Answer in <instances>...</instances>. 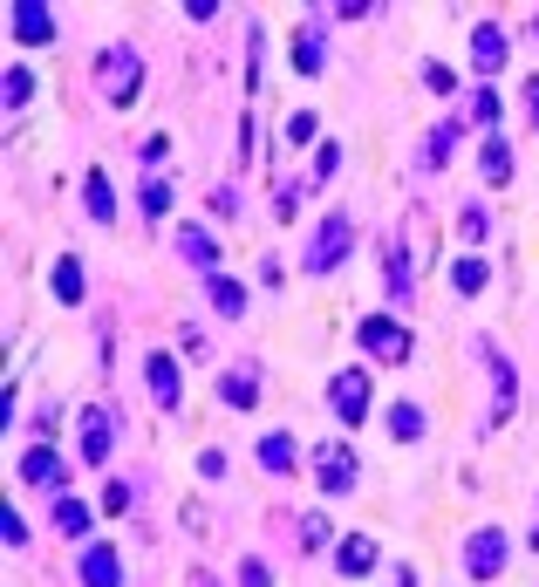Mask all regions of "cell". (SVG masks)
Listing matches in <instances>:
<instances>
[{
  "mask_svg": "<svg viewBox=\"0 0 539 587\" xmlns=\"http://www.w3.org/2000/svg\"><path fill=\"white\" fill-rule=\"evenodd\" d=\"M294 458H301V451H294V437H287V431H267V437H260V471L294 478Z\"/></svg>",
  "mask_w": 539,
  "mask_h": 587,
  "instance_id": "e0dca14e",
  "label": "cell"
},
{
  "mask_svg": "<svg viewBox=\"0 0 539 587\" xmlns=\"http://www.w3.org/2000/svg\"><path fill=\"white\" fill-rule=\"evenodd\" d=\"M82 587H123V560H116V547H82Z\"/></svg>",
  "mask_w": 539,
  "mask_h": 587,
  "instance_id": "2e32d148",
  "label": "cell"
},
{
  "mask_svg": "<svg viewBox=\"0 0 539 587\" xmlns=\"http://www.w3.org/2000/svg\"><path fill=\"white\" fill-rule=\"evenodd\" d=\"M458 233L471 239V246H478V239L492 233V212H485V205H464V212H458Z\"/></svg>",
  "mask_w": 539,
  "mask_h": 587,
  "instance_id": "83f0119b",
  "label": "cell"
},
{
  "mask_svg": "<svg viewBox=\"0 0 539 587\" xmlns=\"http://www.w3.org/2000/svg\"><path fill=\"white\" fill-rule=\"evenodd\" d=\"M519 96H526V117H533V130H539V76L526 82V89H519Z\"/></svg>",
  "mask_w": 539,
  "mask_h": 587,
  "instance_id": "60d3db41",
  "label": "cell"
},
{
  "mask_svg": "<svg viewBox=\"0 0 539 587\" xmlns=\"http://www.w3.org/2000/svg\"><path fill=\"white\" fill-rule=\"evenodd\" d=\"M137 205H144V219H164V212H171V185H164V178H151V185H144V198H137Z\"/></svg>",
  "mask_w": 539,
  "mask_h": 587,
  "instance_id": "4316f807",
  "label": "cell"
},
{
  "mask_svg": "<svg viewBox=\"0 0 539 587\" xmlns=\"http://www.w3.org/2000/svg\"><path fill=\"white\" fill-rule=\"evenodd\" d=\"M294 69H301V76H321V69H328V41L314 35H294Z\"/></svg>",
  "mask_w": 539,
  "mask_h": 587,
  "instance_id": "7402d4cb",
  "label": "cell"
},
{
  "mask_svg": "<svg viewBox=\"0 0 539 587\" xmlns=\"http://www.w3.org/2000/svg\"><path fill=\"white\" fill-rule=\"evenodd\" d=\"M55 533L82 540V533H89V506H82V499H55Z\"/></svg>",
  "mask_w": 539,
  "mask_h": 587,
  "instance_id": "484cf974",
  "label": "cell"
},
{
  "mask_svg": "<svg viewBox=\"0 0 539 587\" xmlns=\"http://www.w3.org/2000/svg\"><path fill=\"white\" fill-rule=\"evenodd\" d=\"M28 96H35V76H28V69L14 62V69H7V110H21Z\"/></svg>",
  "mask_w": 539,
  "mask_h": 587,
  "instance_id": "f546056e",
  "label": "cell"
},
{
  "mask_svg": "<svg viewBox=\"0 0 539 587\" xmlns=\"http://www.w3.org/2000/svg\"><path fill=\"white\" fill-rule=\"evenodd\" d=\"M14 471H21L28 485H41V492H62V485H69V465H62V458H55L48 444H35V451H28V458H21Z\"/></svg>",
  "mask_w": 539,
  "mask_h": 587,
  "instance_id": "5bb4252c",
  "label": "cell"
},
{
  "mask_svg": "<svg viewBox=\"0 0 539 587\" xmlns=\"http://www.w3.org/2000/svg\"><path fill=\"white\" fill-rule=\"evenodd\" d=\"M205 294H212V308L226 314V321H239V314H246V287H239L232 274H212V280H205Z\"/></svg>",
  "mask_w": 539,
  "mask_h": 587,
  "instance_id": "d6986e66",
  "label": "cell"
},
{
  "mask_svg": "<svg viewBox=\"0 0 539 587\" xmlns=\"http://www.w3.org/2000/svg\"><path fill=\"white\" fill-rule=\"evenodd\" d=\"M424 82H430V89H437V96H451V89H458V76H451L444 62H430V69H424Z\"/></svg>",
  "mask_w": 539,
  "mask_h": 587,
  "instance_id": "d590c367",
  "label": "cell"
},
{
  "mask_svg": "<svg viewBox=\"0 0 539 587\" xmlns=\"http://www.w3.org/2000/svg\"><path fill=\"white\" fill-rule=\"evenodd\" d=\"M335 171H342V151H335V144H321V151H314V185H321V178H335Z\"/></svg>",
  "mask_w": 539,
  "mask_h": 587,
  "instance_id": "836d02e7",
  "label": "cell"
},
{
  "mask_svg": "<svg viewBox=\"0 0 539 587\" xmlns=\"http://www.w3.org/2000/svg\"><path fill=\"white\" fill-rule=\"evenodd\" d=\"M82 424H89V431H82V458H89V465H110V451H116V410L96 403Z\"/></svg>",
  "mask_w": 539,
  "mask_h": 587,
  "instance_id": "8fae6325",
  "label": "cell"
},
{
  "mask_svg": "<svg viewBox=\"0 0 539 587\" xmlns=\"http://www.w3.org/2000/svg\"><path fill=\"white\" fill-rule=\"evenodd\" d=\"M478 171H485V185H492V192H499V185H512V144H505V137H485Z\"/></svg>",
  "mask_w": 539,
  "mask_h": 587,
  "instance_id": "ac0fdd59",
  "label": "cell"
},
{
  "mask_svg": "<svg viewBox=\"0 0 539 587\" xmlns=\"http://www.w3.org/2000/svg\"><path fill=\"white\" fill-rule=\"evenodd\" d=\"M328 540H335V526H328L321 512H308V519H301V547H308V553H321Z\"/></svg>",
  "mask_w": 539,
  "mask_h": 587,
  "instance_id": "f1b7e54d",
  "label": "cell"
},
{
  "mask_svg": "<svg viewBox=\"0 0 539 587\" xmlns=\"http://www.w3.org/2000/svg\"><path fill=\"white\" fill-rule=\"evenodd\" d=\"M376 560H383V547H376V533H348L342 547H335V567H342L348 581H362V574H376Z\"/></svg>",
  "mask_w": 539,
  "mask_h": 587,
  "instance_id": "4fadbf2b",
  "label": "cell"
},
{
  "mask_svg": "<svg viewBox=\"0 0 539 587\" xmlns=\"http://www.w3.org/2000/svg\"><path fill=\"white\" fill-rule=\"evenodd\" d=\"M314 485H321L328 499H342V492H355V451H348L342 437L314 444Z\"/></svg>",
  "mask_w": 539,
  "mask_h": 587,
  "instance_id": "8992f818",
  "label": "cell"
},
{
  "mask_svg": "<svg viewBox=\"0 0 539 587\" xmlns=\"http://www.w3.org/2000/svg\"><path fill=\"white\" fill-rule=\"evenodd\" d=\"M355 342L376 355L383 369H403V362H410V349H417V342H410V328H403L396 314H369V321L355 328Z\"/></svg>",
  "mask_w": 539,
  "mask_h": 587,
  "instance_id": "3957f363",
  "label": "cell"
},
{
  "mask_svg": "<svg viewBox=\"0 0 539 587\" xmlns=\"http://www.w3.org/2000/svg\"><path fill=\"white\" fill-rule=\"evenodd\" d=\"M273 219H301V192H294V185L273 192Z\"/></svg>",
  "mask_w": 539,
  "mask_h": 587,
  "instance_id": "e575fe53",
  "label": "cell"
},
{
  "mask_svg": "<svg viewBox=\"0 0 539 587\" xmlns=\"http://www.w3.org/2000/svg\"><path fill=\"white\" fill-rule=\"evenodd\" d=\"M55 301H62V308H76V301H82V260H76V253L55 260Z\"/></svg>",
  "mask_w": 539,
  "mask_h": 587,
  "instance_id": "44dd1931",
  "label": "cell"
},
{
  "mask_svg": "<svg viewBox=\"0 0 539 587\" xmlns=\"http://www.w3.org/2000/svg\"><path fill=\"white\" fill-rule=\"evenodd\" d=\"M389 437H396V444H417V437H424V410H417V403H389Z\"/></svg>",
  "mask_w": 539,
  "mask_h": 587,
  "instance_id": "603a6c76",
  "label": "cell"
},
{
  "mask_svg": "<svg viewBox=\"0 0 539 587\" xmlns=\"http://www.w3.org/2000/svg\"><path fill=\"white\" fill-rule=\"evenodd\" d=\"M485 280H492V267H485L478 253H464L458 267H451V287H458V294H485Z\"/></svg>",
  "mask_w": 539,
  "mask_h": 587,
  "instance_id": "d4e9b609",
  "label": "cell"
},
{
  "mask_svg": "<svg viewBox=\"0 0 539 587\" xmlns=\"http://www.w3.org/2000/svg\"><path fill=\"white\" fill-rule=\"evenodd\" d=\"M171 151V137H164V130H157V137H144V144H137V157H144V164H157V157Z\"/></svg>",
  "mask_w": 539,
  "mask_h": 587,
  "instance_id": "74e56055",
  "label": "cell"
},
{
  "mask_svg": "<svg viewBox=\"0 0 539 587\" xmlns=\"http://www.w3.org/2000/svg\"><path fill=\"white\" fill-rule=\"evenodd\" d=\"M178 253H185V260H192V267H198L205 280H212V274H226V267H219L226 253H219V239H212V226H178Z\"/></svg>",
  "mask_w": 539,
  "mask_h": 587,
  "instance_id": "9c48e42d",
  "label": "cell"
},
{
  "mask_svg": "<svg viewBox=\"0 0 539 587\" xmlns=\"http://www.w3.org/2000/svg\"><path fill=\"white\" fill-rule=\"evenodd\" d=\"M198 478H226V451H198Z\"/></svg>",
  "mask_w": 539,
  "mask_h": 587,
  "instance_id": "8d00e7d4",
  "label": "cell"
},
{
  "mask_svg": "<svg viewBox=\"0 0 539 587\" xmlns=\"http://www.w3.org/2000/svg\"><path fill=\"white\" fill-rule=\"evenodd\" d=\"M96 89L110 96V110H130L144 96V55L130 41H103L96 48Z\"/></svg>",
  "mask_w": 539,
  "mask_h": 587,
  "instance_id": "6da1fadb",
  "label": "cell"
},
{
  "mask_svg": "<svg viewBox=\"0 0 539 587\" xmlns=\"http://www.w3.org/2000/svg\"><path fill=\"white\" fill-rule=\"evenodd\" d=\"M451 144H458V123H437L424 137V171H444L451 164Z\"/></svg>",
  "mask_w": 539,
  "mask_h": 587,
  "instance_id": "cb8c5ba5",
  "label": "cell"
},
{
  "mask_svg": "<svg viewBox=\"0 0 539 587\" xmlns=\"http://www.w3.org/2000/svg\"><path fill=\"white\" fill-rule=\"evenodd\" d=\"M314 130H321L314 110H294V117H287V137H294V144H314Z\"/></svg>",
  "mask_w": 539,
  "mask_h": 587,
  "instance_id": "d6a6232c",
  "label": "cell"
},
{
  "mask_svg": "<svg viewBox=\"0 0 539 587\" xmlns=\"http://www.w3.org/2000/svg\"><path fill=\"white\" fill-rule=\"evenodd\" d=\"M369 390H376V369H335L328 403H335V417H342L348 431H355V424H369Z\"/></svg>",
  "mask_w": 539,
  "mask_h": 587,
  "instance_id": "277c9868",
  "label": "cell"
},
{
  "mask_svg": "<svg viewBox=\"0 0 539 587\" xmlns=\"http://www.w3.org/2000/svg\"><path fill=\"white\" fill-rule=\"evenodd\" d=\"M505 55H512V41H505V28H492V21H485V28L471 35V69H478V76L492 82V76L505 69Z\"/></svg>",
  "mask_w": 539,
  "mask_h": 587,
  "instance_id": "7c38bea8",
  "label": "cell"
},
{
  "mask_svg": "<svg viewBox=\"0 0 539 587\" xmlns=\"http://www.w3.org/2000/svg\"><path fill=\"white\" fill-rule=\"evenodd\" d=\"M478 355L492 362V383H499V403H492V424H505L512 417V396H519V383H512V362H505L499 342H478Z\"/></svg>",
  "mask_w": 539,
  "mask_h": 587,
  "instance_id": "9a60e30c",
  "label": "cell"
},
{
  "mask_svg": "<svg viewBox=\"0 0 539 587\" xmlns=\"http://www.w3.org/2000/svg\"><path fill=\"white\" fill-rule=\"evenodd\" d=\"M471 117H478V123H499V89H492V82H478V96H471Z\"/></svg>",
  "mask_w": 539,
  "mask_h": 587,
  "instance_id": "4dcf8cb0",
  "label": "cell"
},
{
  "mask_svg": "<svg viewBox=\"0 0 539 587\" xmlns=\"http://www.w3.org/2000/svg\"><path fill=\"white\" fill-rule=\"evenodd\" d=\"M389 587H417V574L410 567H389Z\"/></svg>",
  "mask_w": 539,
  "mask_h": 587,
  "instance_id": "b9f144b4",
  "label": "cell"
},
{
  "mask_svg": "<svg viewBox=\"0 0 539 587\" xmlns=\"http://www.w3.org/2000/svg\"><path fill=\"white\" fill-rule=\"evenodd\" d=\"M526 540H533V547H539V526H533V533H526Z\"/></svg>",
  "mask_w": 539,
  "mask_h": 587,
  "instance_id": "7bdbcfd3",
  "label": "cell"
},
{
  "mask_svg": "<svg viewBox=\"0 0 539 587\" xmlns=\"http://www.w3.org/2000/svg\"><path fill=\"white\" fill-rule=\"evenodd\" d=\"M144 390H151L157 410H178V403H185V376H178V362H171V355L151 349V362H144Z\"/></svg>",
  "mask_w": 539,
  "mask_h": 587,
  "instance_id": "ba28073f",
  "label": "cell"
},
{
  "mask_svg": "<svg viewBox=\"0 0 539 587\" xmlns=\"http://www.w3.org/2000/svg\"><path fill=\"white\" fill-rule=\"evenodd\" d=\"M82 198H89V219H103V226L116 219V185L103 178V171H89V178H82Z\"/></svg>",
  "mask_w": 539,
  "mask_h": 587,
  "instance_id": "ffe728a7",
  "label": "cell"
},
{
  "mask_svg": "<svg viewBox=\"0 0 539 587\" xmlns=\"http://www.w3.org/2000/svg\"><path fill=\"white\" fill-rule=\"evenodd\" d=\"M260 383H267L260 362H232L226 376H219V396H226L232 410H253V403H260Z\"/></svg>",
  "mask_w": 539,
  "mask_h": 587,
  "instance_id": "30bf717a",
  "label": "cell"
},
{
  "mask_svg": "<svg viewBox=\"0 0 539 587\" xmlns=\"http://www.w3.org/2000/svg\"><path fill=\"white\" fill-rule=\"evenodd\" d=\"M7 41H21V48H48V41H55V14H48L41 0H14V7H7Z\"/></svg>",
  "mask_w": 539,
  "mask_h": 587,
  "instance_id": "52a82bcc",
  "label": "cell"
},
{
  "mask_svg": "<svg viewBox=\"0 0 539 587\" xmlns=\"http://www.w3.org/2000/svg\"><path fill=\"white\" fill-rule=\"evenodd\" d=\"M130 506V485H103V512H123Z\"/></svg>",
  "mask_w": 539,
  "mask_h": 587,
  "instance_id": "ab89813d",
  "label": "cell"
},
{
  "mask_svg": "<svg viewBox=\"0 0 539 587\" xmlns=\"http://www.w3.org/2000/svg\"><path fill=\"white\" fill-rule=\"evenodd\" d=\"M348 253H355V226H348V212H328L321 226H314V239H308V274H335Z\"/></svg>",
  "mask_w": 539,
  "mask_h": 587,
  "instance_id": "7a4b0ae2",
  "label": "cell"
},
{
  "mask_svg": "<svg viewBox=\"0 0 539 587\" xmlns=\"http://www.w3.org/2000/svg\"><path fill=\"white\" fill-rule=\"evenodd\" d=\"M239 587H273V567H267V560H260V553H253V560L239 567Z\"/></svg>",
  "mask_w": 539,
  "mask_h": 587,
  "instance_id": "1f68e13d",
  "label": "cell"
},
{
  "mask_svg": "<svg viewBox=\"0 0 539 587\" xmlns=\"http://www.w3.org/2000/svg\"><path fill=\"white\" fill-rule=\"evenodd\" d=\"M505 560H512V540H505L499 526H478V533L464 540V574H471V581H499Z\"/></svg>",
  "mask_w": 539,
  "mask_h": 587,
  "instance_id": "5b68a950",
  "label": "cell"
},
{
  "mask_svg": "<svg viewBox=\"0 0 539 587\" xmlns=\"http://www.w3.org/2000/svg\"><path fill=\"white\" fill-rule=\"evenodd\" d=\"M212 212H219V219H232V212H239V192H232V185H219V192H212Z\"/></svg>",
  "mask_w": 539,
  "mask_h": 587,
  "instance_id": "f35d334b",
  "label": "cell"
}]
</instances>
